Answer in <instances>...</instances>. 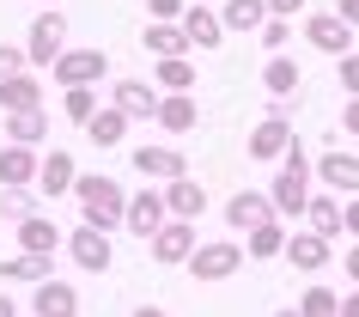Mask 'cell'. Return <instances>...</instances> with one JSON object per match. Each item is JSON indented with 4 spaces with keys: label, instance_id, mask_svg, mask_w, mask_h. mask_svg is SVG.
<instances>
[{
    "label": "cell",
    "instance_id": "cell-1",
    "mask_svg": "<svg viewBox=\"0 0 359 317\" xmlns=\"http://www.w3.org/2000/svg\"><path fill=\"white\" fill-rule=\"evenodd\" d=\"M74 202H79V226L116 232V226H122V207H128V189L116 183L110 171H79L74 177Z\"/></svg>",
    "mask_w": 359,
    "mask_h": 317
},
{
    "label": "cell",
    "instance_id": "cell-2",
    "mask_svg": "<svg viewBox=\"0 0 359 317\" xmlns=\"http://www.w3.org/2000/svg\"><path fill=\"white\" fill-rule=\"evenodd\" d=\"M311 159H317V153H304V141L292 134V147L280 153L274 183H268V202H274V214H280V220H299L304 202H311V183H317V177H311Z\"/></svg>",
    "mask_w": 359,
    "mask_h": 317
},
{
    "label": "cell",
    "instance_id": "cell-3",
    "mask_svg": "<svg viewBox=\"0 0 359 317\" xmlns=\"http://www.w3.org/2000/svg\"><path fill=\"white\" fill-rule=\"evenodd\" d=\"M61 49H67V13H61V6H43L37 19H31V31H25V61H31L37 74H49Z\"/></svg>",
    "mask_w": 359,
    "mask_h": 317
},
{
    "label": "cell",
    "instance_id": "cell-4",
    "mask_svg": "<svg viewBox=\"0 0 359 317\" xmlns=\"http://www.w3.org/2000/svg\"><path fill=\"white\" fill-rule=\"evenodd\" d=\"M244 262H250V257H244V244H231V238H208V244H195V250H189V262H183V269H189L201 287H219V280H231Z\"/></svg>",
    "mask_w": 359,
    "mask_h": 317
},
{
    "label": "cell",
    "instance_id": "cell-5",
    "mask_svg": "<svg viewBox=\"0 0 359 317\" xmlns=\"http://www.w3.org/2000/svg\"><path fill=\"white\" fill-rule=\"evenodd\" d=\"M165 220H170V207H165V189H158V183H140V189L128 195V207H122V226H128L140 244H147Z\"/></svg>",
    "mask_w": 359,
    "mask_h": 317
},
{
    "label": "cell",
    "instance_id": "cell-6",
    "mask_svg": "<svg viewBox=\"0 0 359 317\" xmlns=\"http://www.w3.org/2000/svg\"><path fill=\"white\" fill-rule=\"evenodd\" d=\"M104 74H110V56H104V49H61L55 67H49V79H55L61 92H67V86H97Z\"/></svg>",
    "mask_w": 359,
    "mask_h": 317
},
{
    "label": "cell",
    "instance_id": "cell-7",
    "mask_svg": "<svg viewBox=\"0 0 359 317\" xmlns=\"http://www.w3.org/2000/svg\"><path fill=\"white\" fill-rule=\"evenodd\" d=\"M61 250H67V257H74V269H86V275H110V262H116L110 232H97V226H74Z\"/></svg>",
    "mask_w": 359,
    "mask_h": 317
},
{
    "label": "cell",
    "instance_id": "cell-8",
    "mask_svg": "<svg viewBox=\"0 0 359 317\" xmlns=\"http://www.w3.org/2000/svg\"><path fill=\"white\" fill-rule=\"evenodd\" d=\"M147 250H152V262H158V269H183V262H189V250H195V220H165V226L147 238Z\"/></svg>",
    "mask_w": 359,
    "mask_h": 317
},
{
    "label": "cell",
    "instance_id": "cell-9",
    "mask_svg": "<svg viewBox=\"0 0 359 317\" xmlns=\"http://www.w3.org/2000/svg\"><path fill=\"white\" fill-rule=\"evenodd\" d=\"M311 177L329 195H359V153H317L311 159Z\"/></svg>",
    "mask_w": 359,
    "mask_h": 317
},
{
    "label": "cell",
    "instance_id": "cell-10",
    "mask_svg": "<svg viewBox=\"0 0 359 317\" xmlns=\"http://www.w3.org/2000/svg\"><path fill=\"white\" fill-rule=\"evenodd\" d=\"M292 147V116H274L268 110L262 122H256V129H250V159H256V165H280V153Z\"/></svg>",
    "mask_w": 359,
    "mask_h": 317
},
{
    "label": "cell",
    "instance_id": "cell-11",
    "mask_svg": "<svg viewBox=\"0 0 359 317\" xmlns=\"http://www.w3.org/2000/svg\"><path fill=\"white\" fill-rule=\"evenodd\" d=\"M280 257H292V269H299V275H323V269H329V257H335V238H323V232L299 226V232H286V250H280Z\"/></svg>",
    "mask_w": 359,
    "mask_h": 317
},
{
    "label": "cell",
    "instance_id": "cell-12",
    "mask_svg": "<svg viewBox=\"0 0 359 317\" xmlns=\"http://www.w3.org/2000/svg\"><path fill=\"white\" fill-rule=\"evenodd\" d=\"M304 43L323 49V56H353V25L341 19V13H311L304 19Z\"/></svg>",
    "mask_w": 359,
    "mask_h": 317
},
{
    "label": "cell",
    "instance_id": "cell-13",
    "mask_svg": "<svg viewBox=\"0 0 359 317\" xmlns=\"http://www.w3.org/2000/svg\"><path fill=\"white\" fill-rule=\"evenodd\" d=\"M37 165H43V147L0 141V189H37Z\"/></svg>",
    "mask_w": 359,
    "mask_h": 317
},
{
    "label": "cell",
    "instance_id": "cell-14",
    "mask_svg": "<svg viewBox=\"0 0 359 317\" xmlns=\"http://www.w3.org/2000/svg\"><path fill=\"white\" fill-rule=\"evenodd\" d=\"M74 153H61V147H43V165H37V195L43 202H61V195H74Z\"/></svg>",
    "mask_w": 359,
    "mask_h": 317
},
{
    "label": "cell",
    "instance_id": "cell-15",
    "mask_svg": "<svg viewBox=\"0 0 359 317\" xmlns=\"http://www.w3.org/2000/svg\"><path fill=\"white\" fill-rule=\"evenodd\" d=\"M158 86H152V79H116L110 86V104L122 116H128V122H152V116H158Z\"/></svg>",
    "mask_w": 359,
    "mask_h": 317
},
{
    "label": "cell",
    "instance_id": "cell-16",
    "mask_svg": "<svg viewBox=\"0 0 359 317\" xmlns=\"http://www.w3.org/2000/svg\"><path fill=\"white\" fill-rule=\"evenodd\" d=\"M128 165L140 171V183H170V177H183V171H189V159H183L177 147H134Z\"/></svg>",
    "mask_w": 359,
    "mask_h": 317
},
{
    "label": "cell",
    "instance_id": "cell-17",
    "mask_svg": "<svg viewBox=\"0 0 359 317\" xmlns=\"http://www.w3.org/2000/svg\"><path fill=\"white\" fill-rule=\"evenodd\" d=\"M55 275V257H43V250H13V257H0V287H37V280Z\"/></svg>",
    "mask_w": 359,
    "mask_h": 317
},
{
    "label": "cell",
    "instance_id": "cell-18",
    "mask_svg": "<svg viewBox=\"0 0 359 317\" xmlns=\"http://www.w3.org/2000/svg\"><path fill=\"white\" fill-rule=\"evenodd\" d=\"M31 317H79V293H74V280H37L31 287Z\"/></svg>",
    "mask_w": 359,
    "mask_h": 317
},
{
    "label": "cell",
    "instance_id": "cell-19",
    "mask_svg": "<svg viewBox=\"0 0 359 317\" xmlns=\"http://www.w3.org/2000/svg\"><path fill=\"white\" fill-rule=\"evenodd\" d=\"M165 189V207H170V220H201L208 214V189H201V177H170V183H158Z\"/></svg>",
    "mask_w": 359,
    "mask_h": 317
},
{
    "label": "cell",
    "instance_id": "cell-20",
    "mask_svg": "<svg viewBox=\"0 0 359 317\" xmlns=\"http://www.w3.org/2000/svg\"><path fill=\"white\" fill-rule=\"evenodd\" d=\"M183 37H189V49H201V56H208V49H219V43H226V25H219V6H183Z\"/></svg>",
    "mask_w": 359,
    "mask_h": 317
},
{
    "label": "cell",
    "instance_id": "cell-21",
    "mask_svg": "<svg viewBox=\"0 0 359 317\" xmlns=\"http://www.w3.org/2000/svg\"><path fill=\"white\" fill-rule=\"evenodd\" d=\"M262 220H280V214H274V202H268L262 189H238V195L226 202V226H231V232H256Z\"/></svg>",
    "mask_w": 359,
    "mask_h": 317
},
{
    "label": "cell",
    "instance_id": "cell-22",
    "mask_svg": "<svg viewBox=\"0 0 359 317\" xmlns=\"http://www.w3.org/2000/svg\"><path fill=\"white\" fill-rule=\"evenodd\" d=\"M43 104V74L37 67H19L13 79H0V110L13 116V110H37Z\"/></svg>",
    "mask_w": 359,
    "mask_h": 317
},
{
    "label": "cell",
    "instance_id": "cell-23",
    "mask_svg": "<svg viewBox=\"0 0 359 317\" xmlns=\"http://www.w3.org/2000/svg\"><path fill=\"white\" fill-rule=\"evenodd\" d=\"M165 134H189L195 122H201V104H195V92H165L158 98V116H152Z\"/></svg>",
    "mask_w": 359,
    "mask_h": 317
},
{
    "label": "cell",
    "instance_id": "cell-24",
    "mask_svg": "<svg viewBox=\"0 0 359 317\" xmlns=\"http://www.w3.org/2000/svg\"><path fill=\"white\" fill-rule=\"evenodd\" d=\"M13 232H19V250H43V257H61V244H67V232H61L49 214H31V220H19Z\"/></svg>",
    "mask_w": 359,
    "mask_h": 317
},
{
    "label": "cell",
    "instance_id": "cell-25",
    "mask_svg": "<svg viewBox=\"0 0 359 317\" xmlns=\"http://www.w3.org/2000/svg\"><path fill=\"white\" fill-rule=\"evenodd\" d=\"M299 86H304V67L286 56V49L262 61V92H268V98H299Z\"/></svg>",
    "mask_w": 359,
    "mask_h": 317
},
{
    "label": "cell",
    "instance_id": "cell-26",
    "mask_svg": "<svg viewBox=\"0 0 359 317\" xmlns=\"http://www.w3.org/2000/svg\"><path fill=\"white\" fill-rule=\"evenodd\" d=\"M219 25H226V37H256L268 25V0H226L219 6Z\"/></svg>",
    "mask_w": 359,
    "mask_h": 317
},
{
    "label": "cell",
    "instance_id": "cell-27",
    "mask_svg": "<svg viewBox=\"0 0 359 317\" xmlns=\"http://www.w3.org/2000/svg\"><path fill=\"white\" fill-rule=\"evenodd\" d=\"M304 226L341 244V195H329V189H311V202H304Z\"/></svg>",
    "mask_w": 359,
    "mask_h": 317
},
{
    "label": "cell",
    "instance_id": "cell-28",
    "mask_svg": "<svg viewBox=\"0 0 359 317\" xmlns=\"http://www.w3.org/2000/svg\"><path fill=\"white\" fill-rule=\"evenodd\" d=\"M6 141H19V147H49V110H13L6 116Z\"/></svg>",
    "mask_w": 359,
    "mask_h": 317
},
{
    "label": "cell",
    "instance_id": "cell-29",
    "mask_svg": "<svg viewBox=\"0 0 359 317\" xmlns=\"http://www.w3.org/2000/svg\"><path fill=\"white\" fill-rule=\"evenodd\" d=\"M140 49H147V56H195L189 37H183V25H165V19H152L147 31H140Z\"/></svg>",
    "mask_w": 359,
    "mask_h": 317
},
{
    "label": "cell",
    "instance_id": "cell-30",
    "mask_svg": "<svg viewBox=\"0 0 359 317\" xmlns=\"http://www.w3.org/2000/svg\"><path fill=\"white\" fill-rule=\"evenodd\" d=\"M286 250V220H262L256 232H244V257L250 262H274Z\"/></svg>",
    "mask_w": 359,
    "mask_h": 317
},
{
    "label": "cell",
    "instance_id": "cell-31",
    "mask_svg": "<svg viewBox=\"0 0 359 317\" xmlns=\"http://www.w3.org/2000/svg\"><path fill=\"white\" fill-rule=\"evenodd\" d=\"M86 141H92V147H122V141H128V116L116 110V104H97V116L86 122Z\"/></svg>",
    "mask_w": 359,
    "mask_h": 317
},
{
    "label": "cell",
    "instance_id": "cell-32",
    "mask_svg": "<svg viewBox=\"0 0 359 317\" xmlns=\"http://www.w3.org/2000/svg\"><path fill=\"white\" fill-rule=\"evenodd\" d=\"M152 86H158V92H195V61L189 56H158Z\"/></svg>",
    "mask_w": 359,
    "mask_h": 317
},
{
    "label": "cell",
    "instance_id": "cell-33",
    "mask_svg": "<svg viewBox=\"0 0 359 317\" xmlns=\"http://www.w3.org/2000/svg\"><path fill=\"white\" fill-rule=\"evenodd\" d=\"M292 311H299V317H341V293H335V287H323V280H311Z\"/></svg>",
    "mask_w": 359,
    "mask_h": 317
},
{
    "label": "cell",
    "instance_id": "cell-34",
    "mask_svg": "<svg viewBox=\"0 0 359 317\" xmlns=\"http://www.w3.org/2000/svg\"><path fill=\"white\" fill-rule=\"evenodd\" d=\"M61 116H67L74 129H86L97 116V86H67V92H61Z\"/></svg>",
    "mask_w": 359,
    "mask_h": 317
},
{
    "label": "cell",
    "instance_id": "cell-35",
    "mask_svg": "<svg viewBox=\"0 0 359 317\" xmlns=\"http://www.w3.org/2000/svg\"><path fill=\"white\" fill-rule=\"evenodd\" d=\"M43 195H37V189H0V220H13V226H19V220H31V214H43Z\"/></svg>",
    "mask_w": 359,
    "mask_h": 317
},
{
    "label": "cell",
    "instance_id": "cell-36",
    "mask_svg": "<svg viewBox=\"0 0 359 317\" xmlns=\"http://www.w3.org/2000/svg\"><path fill=\"white\" fill-rule=\"evenodd\" d=\"M256 37H262V49H268V56H280L286 43H292V19H274V13H268V25L256 31Z\"/></svg>",
    "mask_w": 359,
    "mask_h": 317
},
{
    "label": "cell",
    "instance_id": "cell-37",
    "mask_svg": "<svg viewBox=\"0 0 359 317\" xmlns=\"http://www.w3.org/2000/svg\"><path fill=\"white\" fill-rule=\"evenodd\" d=\"M335 79L347 98H359V56H335Z\"/></svg>",
    "mask_w": 359,
    "mask_h": 317
},
{
    "label": "cell",
    "instance_id": "cell-38",
    "mask_svg": "<svg viewBox=\"0 0 359 317\" xmlns=\"http://www.w3.org/2000/svg\"><path fill=\"white\" fill-rule=\"evenodd\" d=\"M19 67H31V61H25V43H19V49H13V43H0V79H13Z\"/></svg>",
    "mask_w": 359,
    "mask_h": 317
},
{
    "label": "cell",
    "instance_id": "cell-39",
    "mask_svg": "<svg viewBox=\"0 0 359 317\" xmlns=\"http://www.w3.org/2000/svg\"><path fill=\"white\" fill-rule=\"evenodd\" d=\"M183 6H189V0H147V13H152V19H165V25L183 19Z\"/></svg>",
    "mask_w": 359,
    "mask_h": 317
},
{
    "label": "cell",
    "instance_id": "cell-40",
    "mask_svg": "<svg viewBox=\"0 0 359 317\" xmlns=\"http://www.w3.org/2000/svg\"><path fill=\"white\" fill-rule=\"evenodd\" d=\"M341 238H359V195L341 202Z\"/></svg>",
    "mask_w": 359,
    "mask_h": 317
},
{
    "label": "cell",
    "instance_id": "cell-41",
    "mask_svg": "<svg viewBox=\"0 0 359 317\" xmlns=\"http://www.w3.org/2000/svg\"><path fill=\"white\" fill-rule=\"evenodd\" d=\"M341 134H353V141H359V98L341 104Z\"/></svg>",
    "mask_w": 359,
    "mask_h": 317
},
{
    "label": "cell",
    "instance_id": "cell-42",
    "mask_svg": "<svg viewBox=\"0 0 359 317\" xmlns=\"http://www.w3.org/2000/svg\"><path fill=\"white\" fill-rule=\"evenodd\" d=\"M341 269H347V280L359 287V238H347V250H341Z\"/></svg>",
    "mask_w": 359,
    "mask_h": 317
},
{
    "label": "cell",
    "instance_id": "cell-43",
    "mask_svg": "<svg viewBox=\"0 0 359 317\" xmlns=\"http://www.w3.org/2000/svg\"><path fill=\"white\" fill-rule=\"evenodd\" d=\"M304 6H311V0H268V13H274V19H292V13H304Z\"/></svg>",
    "mask_w": 359,
    "mask_h": 317
},
{
    "label": "cell",
    "instance_id": "cell-44",
    "mask_svg": "<svg viewBox=\"0 0 359 317\" xmlns=\"http://www.w3.org/2000/svg\"><path fill=\"white\" fill-rule=\"evenodd\" d=\"M335 13H341L347 25H353V31H359V0H335Z\"/></svg>",
    "mask_w": 359,
    "mask_h": 317
},
{
    "label": "cell",
    "instance_id": "cell-45",
    "mask_svg": "<svg viewBox=\"0 0 359 317\" xmlns=\"http://www.w3.org/2000/svg\"><path fill=\"white\" fill-rule=\"evenodd\" d=\"M341 317H359V287H353L347 299H341Z\"/></svg>",
    "mask_w": 359,
    "mask_h": 317
},
{
    "label": "cell",
    "instance_id": "cell-46",
    "mask_svg": "<svg viewBox=\"0 0 359 317\" xmlns=\"http://www.w3.org/2000/svg\"><path fill=\"white\" fill-rule=\"evenodd\" d=\"M0 317H19V299H0Z\"/></svg>",
    "mask_w": 359,
    "mask_h": 317
},
{
    "label": "cell",
    "instance_id": "cell-47",
    "mask_svg": "<svg viewBox=\"0 0 359 317\" xmlns=\"http://www.w3.org/2000/svg\"><path fill=\"white\" fill-rule=\"evenodd\" d=\"M134 317H165V311H158V305H140V311H134Z\"/></svg>",
    "mask_w": 359,
    "mask_h": 317
},
{
    "label": "cell",
    "instance_id": "cell-48",
    "mask_svg": "<svg viewBox=\"0 0 359 317\" xmlns=\"http://www.w3.org/2000/svg\"><path fill=\"white\" fill-rule=\"evenodd\" d=\"M274 317H299V311H292V305H286V311H274Z\"/></svg>",
    "mask_w": 359,
    "mask_h": 317
},
{
    "label": "cell",
    "instance_id": "cell-49",
    "mask_svg": "<svg viewBox=\"0 0 359 317\" xmlns=\"http://www.w3.org/2000/svg\"><path fill=\"white\" fill-rule=\"evenodd\" d=\"M43 6H55V0H43Z\"/></svg>",
    "mask_w": 359,
    "mask_h": 317
}]
</instances>
